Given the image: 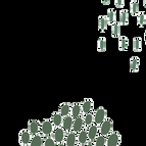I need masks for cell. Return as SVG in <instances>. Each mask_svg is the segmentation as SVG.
Instances as JSON below:
<instances>
[{"mask_svg":"<svg viewBox=\"0 0 146 146\" xmlns=\"http://www.w3.org/2000/svg\"><path fill=\"white\" fill-rule=\"evenodd\" d=\"M143 6L144 8H146V0H143Z\"/></svg>","mask_w":146,"mask_h":146,"instance_id":"836d02e7","label":"cell"},{"mask_svg":"<svg viewBox=\"0 0 146 146\" xmlns=\"http://www.w3.org/2000/svg\"><path fill=\"white\" fill-rule=\"evenodd\" d=\"M83 119H84V124H85V126L89 127L91 124L94 123V111L88 112V113L84 115Z\"/></svg>","mask_w":146,"mask_h":146,"instance_id":"f1b7e54d","label":"cell"},{"mask_svg":"<svg viewBox=\"0 0 146 146\" xmlns=\"http://www.w3.org/2000/svg\"><path fill=\"white\" fill-rule=\"evenodd\" d=\"M107 19H108V22L110 25H113L115 23H117V10L113 9V8H108L107 9V15H106Z\"/></svg>","mask_w":146,"mask_h":146,"instance_id":"d4e9b609","label":"cell"},{"mask_svg":"<svg viewBox=\"0 0 146 146\" xmlns=\"http://www.w3.org/2000/svg\"><path fill=\"white\" fill-rule=\"evenodd\" d=\"M122 143V135L117 131H112L107 135L106 146H117Z\"/></svg>","mask_w":146,"mask_h":146,"instance_id":"277c9868","label":"cell"},{"mask_svg":"<svg viewBox=\"0 0 146 146\" xmlns=\"http://www.w3.org/2000/svg\"><path fill=\"white\" fill-rule=\"evenodd\" d=\"M84 127H85V124H84V119H83V117H82V115H80V117L74 119L73 128H72V129H73L76 133L80 132L81 130L83 129Z\"/></svg>","mask_w":146,"mask_h":146,"instance_id":"2e32d148","label":"cell"},{"mask_svg":"<svg viewBox=\"0 0 146 146\" xmlns=\"http://www.w3.org/2000/svg\"><path fill=\"white\" fill-rule=\"evenodd\" d=\"M119 50L121 52H125L129 48V39L126 36H119Z\"/></svg>","mask_w":146,"mask_h":146,"instance_id":"ac0fdd59","label":"cell"},{"mask_svg":"<svg viewBox=\"0 0 146 146\" xmlns=\"http://www.w3.org/2000/svg\"><path fill=\"white\" fill-rule=\"evenodd\" d=\"M44 145L45 146H55L57 145V142L54 140L53 137L50 135V136L45 137V140H44Z\"/></svg>","mask_w":146,"mask_h":146,"instance_id":"f546056e","label":"cell"},{"mask_svg":"<svg viewBox=\"0 0 146 146\" xmlns=\"http://www.w3.org/2000/svg\"><path fill=\"white\" fill-rule=\"evenodd\" d=\"M107 117V110L103 106H99L96 110H94V123L99 126L101 123Z\"/></svg>","mask_w":146,"mask_h":146,"instance_id":"5b68a950","label":"cell"},{"mask_svg":"<svg viewBox=\"0 0 146 146\" xmlns=\"http://www.w3.org/2000/svg\"><path fill=\"white\" fill-rule=\"evenodd\" d=\"M33 135L29 132L28 129H23L19 134V142H20L21 145L23 146H27L30 145V142H31V139Z\"/></svg>","mask_w":146,"mask_h":146,"instance_id":"8992f818","label":"cell"},{"mask_svg":"<svg viewBox=\"0 0 146 146\" xmlns=\"http://www.w3.org/2000/svg\"><path fill=\"white\" fill-rule=\"evenodd\" d=\"M115 6L119 9H122L125 6V0H115Z\"/></svg>","mask_w":146,"mask_h":146,"instance_id":"4dcf8cb0","label":"cell"},{"mask_svg":"<svg viewBox=\"0 0 146 146\" xmlns=\"http://www.w3.org/2000/svg\"><path fill=\"white\" fill-rule=\"evenodd\" d=\"M74 103H71V102H63L59 105L58 107V110L57 111L62 115L63 117H66V115H71V108H72V105Z\"/></svg>","mask_w":146,"mask_h":146,"instance_id":"5bb4252c","label":"cell"},{"mask_svg":"<svg viewBox=\"0 0 146 146\" xmlns=\"http://www.w3.org/2000/svg\"><path fill=\"white\" fill-rule=\"evenodd\" d=\"M107 40L105 37H99L97 40V51L98 52H105L106 51Z\"/></svg>","mask_w":146,"mask_h":146,"instance_id":"603a6c76","label":"cell"},{"mask_svg":"<svg viewBox=\"0 0 146 146\" xmlns=\"http://www.w3.org/2000/svg\"><path fill=\"white\" fill-rule=\"evenodd\" d=\"M44 140H45V137L41 133H37L32 136L30 146H42L44 145Z\"/></svg>","mask_w":146,"mask_h":146,"instance_id":"4fadbf2b","label":"cell"},{"mask_svg":"<svg viewBox=\"0 0 146 146\" xmlns=\"http://www.w3.org/2000/svg\"><path fill=\"white\" fill-rule=\"evenodd\" d=\"M54 125L52 123L51 119H44L40 122V133L44 137L50 136L54 130Z\"/></svg>","mask_w":146,"mask_h":146,"instance_id":"6da1fadb","label":"cell"},{"mask_svg":"<svg viewBox=\"0 0 146 146\" xmlns=\"http://www.w3.org/2000/svg\"><path fill=\"white\" fill-rule=\"evenodd\" d=\"M51 121L53 123L54 127H60L62 125V122H63V117L59 113L58 111H55L52 113L51 115Z\"/></svg>","mask_w":146,"mask_h":146,"instance_id":"44dd1931","label":"cell"},{"mask_svg":"<svg viewBox=\"0 0 146 146\" xmlns=\"http://www.w3.org/2000/svg\"><path fill=\"white\" fill-rule=\"evenodd\" d=\"M121 27L122 25L119 24V22L115 23L111 25V37L112 38H119L121 36Z\"/></svg>","mask_w":146,"mask_h":146,"instance_id":"4316f807","label":"cell"},{"mask_svg":"<svg viewBox=\"0 0 146 146\" xmlns=\"http://www.w3.org/2000/svg\"><path fill=\"white\" fill-rule=\"evenodd\" d=\"M146 25V12L145 11H139L137 15V26L139 28L145 27Z\"/></svg>","mask_w":146,"mask_h":146,"instance_id":"484cf974","label":"cell"},{"mask_svg":"<svg viewBox=\"0 0 146 146\" xmlns=\"http://www.w3.org/2000/svg\"><path fill=\"white\" fill-rule=\"evenodd\" d=\"M129 10L128 9H124L122 8L121 11H119V24L122 26H128L129 25Z\"/></svg>","mask_w":146,"mask_h":146,"instance_id":"e0dca14e","label":"cell"},{"mask_svg":"<svg viewBox=\"0 0 146 146\" xmlns=\"http://www.w3.org/2000/svg\"><path fill=\"white\" fill-rule=\"evenodd\" d=\"M87 130H88V138L90 141H94L95 138L99 135V126L97 124H91L89 127H87Z\"/></svg>","mask_w":146,"mask_h":146,"instance_id":"ba28073f","label":"cell"},{"mask_svg":"<svg viewBox=\"0 0 146 146\" xmlns=\"http://www.w3.org/2000/svg\"><path fill=\"white\" fill-rule=\"evenodd\" d=\"M51 136L54 138L56 142H57V145H63L64 144V139L66 136V131L63 129L62 127H55L52 132Z\"/></svg>","mask_w":146,"mask_h":146,"instance_id":"7a4b0ae2","label":"cell"},{"mask_svg":"<svg viewBox=\"0 0 146 146\" xmlns=\"http://www.w3.org/2000/svg\"><path fill=\"white\" fill-rule=\"evenodd\" d=\"M139 11H140L139 10V1L138 0H132L131 2H130V15L132 17H137Z\"/></svg>","mask_w":146,"mask_h":146,"instance_id":"7402d4cb","label":"cell"},{"mask_svg":"<svg viewBox=\"0 0 146 146\" xmlns=\"http://www.w3.org/2000/svg\"><path fill=\"white\" fill-rule=\"evenodd\" d=\"M133 51L141 52L142 51V38L141 37H134L133 38Z\"/></svg>","mask_w":146,"mask_h":146,"instance_id":"cb8c5ba5","label":"cell"},{"mask_svg":"<svg viewBox=\"0 0 146 146\" xmlns=\"http://www.w3.org/2000/svg\"><path fill=\"white\" fill-rule=\"evenodd\" d=\"M110 1H111V0H101V3H102L103 5H108L110 3Z\"/></svg>","mask_w":146,"mask_h":146,"instance_id":"1f68e13d","label":"cell"},{"mask_svg":"<svg viewBox=\"0 0 146 146\" xmlns=\"http://www.w3.org/2000/svg\"><path fill=\"white\" fill-rule=\"evenodd\" d=\"M140 68V57L139 56H132L130 58V72L131 73H138Z\"/></svg>","mask_w":146,"mask_h":146,"instance_id":"9a60e30c","label":"cell"},{"mask_svg":"<svg viewBox=\"0 0 146 146\" xmlns=\"http://www.w3.org/2000/svg\"><path fill=\"white\" fill-rule=\"evenodd\" d=\"M110 26V22L106 15H99L98 17V30L100 33H104Z\"/></svg>","mask_w":146,"mask_h":146,"instance_id":"7c38bea8","label":"cell"},{"mask_svg":"<svg viewBox=\"0 0 146 146\" xmlns=\"http://www.w3.org/2000/svg\"><path fill=\"white\" fill-rule=\"evenodd\" d=\"M73 123H74V117H72V115H68L63 117V122H62L61 127H62L66 132H68V131H71L72 128H73Z\"/></svg>","mask_w":146,"mask_h":146,"instance_id":"ffe728a7","label":"cell"},{"mask_svg":"<svg viewBox=\"0 0 146 146\" xmlns=\"http://www.w3.org/2000/svg\"><path fill=\"white\" fill-rule=\"evenodd\" d=\"M77 138H78V145H85L86 142L89 140V138H88L87 127L85 126L80 132L77 133Z\"/></svg>","mask_w":146,"mask_h":146,"instance_id":"8fae6325","label":"cell"},{"mask_svg":"<svg viewBox=\"0 0 146 146\" xmlns=\"http://www.w3.org/2000/svg\"><path fill=\"white\" fill-rule=\"evenodd\" d=\"M112 131H113V121L111 119H110V117H106L99 125V134L107 136Z\"/></svg>","mask_w":146,"mask_h":146,"instance_id":"3957f363","label":"cell"},{"mask_svg":"<svg viewBox=\"0 0 146 146\" xmlns=\"http://www.w3.org/2000/svg\"><path fill=\"white\" fill-rule=\"evenodd\" d=\"M106 142H107V136L102 135V134H99L96 138H95L93 143H94V145H96V146H104V145H106Z\"/></svg>","mask_w":146,"mask_h":146,"instance_id":"83f0119b","label":"cell"},{"mask_svg":"<svg viewBox=\"0 0 146 146\" xmlns=\"http://www.w3.org/2000/svg\"><path fill=\"white\" fill-rule=\"evenodd\" d=\"M71 115H72V117H73L74 119H76V117H80V115H83L81 103L74 102V104L72 105V108H71Z\"/></svg>","mask_w":146,"mask_h":146,"instance_id":"d6986e66","label":"cell"},{"mask_svg":"<svg viewBox=\"0 0 146 146\" xmlns=\"http://www.w3.org/2000/svg\"><path fill=\"white\" fill-rule=\"evenodd\" d=\"M78 144V138H77V133L73 129L71 131L66 132V136L64 139V145L72 146Z\"/></svg>","mask_w":146,"mask_h":146,"instance_id":"52a82bcc","label":"cell"},{"mask_svg":"<svg viewBox=\"0 0 146 146\" xmlns=\"http://www.w3.org/2000/svg\"><path fill=\"white\" fill-rule=\"evenodd\" d=\"M143 40H144V42H145V44H146V30H145V32H144V37H143Z\"/></svg>","mask_w":146,"mask_h":146,"instance_id":"d6a6232c","label":"cell"},{"mask_svg":"<svg viewBox=\"0 0 146 146\" xmlns=\"http://www.w3.org/2000/svg\"><path fill=\"white\" fill-rule=\"evenodd\" d=\"M27 129L32 135H35L37 133H40V122L37 119H30L28 122Z\"/></svg>","mask_w":146,"mask_h":146,"instance_id":"30bf717a","label":"cell"},{"mask_svg":"<svg viewBox=\"0 0 146 146\" xmlns=\"http://www.w3.org/2000/svg\"><path fill=\"white\" fill-rule=\"evenodd\" d=\"M93 105H94L93 99H91V98H86V99H84L83 102L81 103L83 115H86V113H88V112L94 111V110H93Z\"/></svg>","mask_w":146,"mask_h":146,"instance_id":"9c48e42d","label":"cell"}]
</instances>
